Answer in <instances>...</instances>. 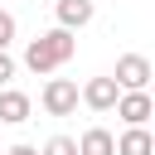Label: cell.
Wrapping results in <instances>:
<instances>
[{"label":"cell","instance_id":"6da1fadb","mask_svg":"<svg viewBox=\"0 0 155 155\" xmlns=\"http://www.w3.org/2000/svg\"><path fill=\"white\" fill-rule=\"evenodd\" d=\"M78 53V39H73V29H48V34H39V39H29V48H24V68L29 73H53V68H63L68 58Z\"/></svg>","mask_w":155,"mask_h":155},{"label":"cell","instance_id":"7a4b0ae2","mask_svg":"<svg viewBox=\"0 0 155 155\" xmlns=\"http://www.w3.org/2000/svg\"><path fill=\"white\" fill-rule=\"evenodd\" d=\"M39 102H44L48 116H73V111H78V82H73V78H48Z\"/></svg>","mask_w":155,"mask_h":155},{"label":"cell","instance_id":"3957f363","mask_svg":"<svg viewBox=\"0 0 155 155\" xmlns=\"http://www.w3.org/2000/svg\"><path fill=\"white\" fill-rule=\"evenodd\" d=\"M111 78H116V87H121V92H131V87H145V82H150V58H145V53H121Z\"/></svg>","mask_w":155,"mask_h":155},{"label":"cell","instance_id":"277c9868","mask_svg":"<svg viewBox=\"0 0 155 155\" xmlns=\"http://www.w3.org/2000/svg\"><path fill=\"white\" fill-rule=\"evenodd\" d=\"M150 111H155V102H150V92H145V87H131V92H121V97H116V116H121L126 126H145V121H150Z\"/></svg>","mask_w":155,"mask_h":155},{"label":"cell","instance_id":"5b68a950","mask_svg":"<svg viewBox=\"0 0 155 155\" xmlns=\"http://www.w3.org/2000/svg\"><path fill=\"white\" fill-rule=\"evenodd\" d=\"M116 97H121L116 78H92V82L78 92V102H87L92 111H111V107H116Z\"/></svg>","mask_w":155,"mask_h":155},{"label":"cell","instance_id":"8992f818","mask_svg":"<svg viewBox=\"0 0 155 155\" xmlns=\"http://www.w3.org/2000/svg\"><path fill=\"white\" fill-rule=\"evenodd\" d=\"M29 111H34V102H29L19 87H0V121H5V126L29 121Z\"/></svg>","mask_w":155,"mask_h":155},{"label":"cell","instance_id":"52a82bcc","mask_svg":"<svg viewBox=\"0 0 155 155\" xmlns=\"http://www.w3.org/2000/svg\"><path fill=\"white\" fill-rule=\"evenodd\" d=\"M116 155H155V136L145 126H126L116 140Z\"/></svg>","mask_w":155,"mask_h":155},{"label":"cell","instance_id":"ba28073f","mask_svg":"<svg viewBox=\"0 0 155 155\" xmlns=\"http://www.w3.org/2000/svg\"><path fill=\"white\" fill-rule=\"evenodd\" d=\"M78 155H116V136L107 126H87L78 140Z\"/></svg>","mask_w":155,"mask_h":155},{"label":"cell","instance_id":"9c48e42d","mask_svg":"<svg viewBox=\"0 0 155 155\" xmlns=\"http://www.w3.org/2000/svg\"><path fill=\"white\" fill-rule=\"evenodd\" d=\"M92 19V0H58V24L63 29H82Z\"/></svg>","mask_w":155,"mask_h":155},{"label":"cell","instance_id":"30bf717a","mask_svg":"<svg viewBox=\"0 0 155 155\" xmlns=\"http://www.w3.org/2000/svg\"><path fill=\"white\" fill-rule=\"evenodd\" d=\"M39 155H78V140L73 136H53V140H44Z\"/></svg>","mask_w":155,"mask_h":155},{"label":"cell","instance_id":"8fae6325","mask_svg":"<svg viewBox=\"0 0 155 155\" xmlns=\"http://www.w3.org/2000/svg\"><path fill=\"white\" fill-rule=\"evenodd\" d=\"M10 44H15V15L0 10V48H10Z\"/></svg>","mask_w":155,"mask_h":155},{"label":"cell","instance_id":"7c38bea8","mask_svg":"<svg viewBox=\"0 0 155 155\" xmlns=\"http://www.w3.org/2000/svg\"><path fill=\"white\" fill-rule=\"evenodd\" d=\"M10 78H15V58H10V53H5V48H0V87H5V82H10Z\"/></svg>","mask_w":155,"mask_h":155},{"label":"cell","instance_id":"4fadbf2b","mask_svg":"<svg viewBox=\"0 0 155 155\" xmlns=\"http://www.w3.org/2000/svg\"><path fill=\"white\" fill-rule=\"evenodd\" d=\"M5 155H39V150H34V145H10Z\"/></svg>","mask_w":155,"mask_h":155}]
</instances>
